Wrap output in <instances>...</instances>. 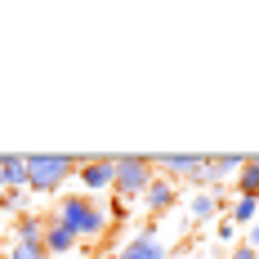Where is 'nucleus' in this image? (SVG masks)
<instances>
[{"instance_id": "3", "label": "nucleus", "mask_w": 259, "mask_h": 259, "mask_svg": "<svg viewBox=\"0 0 259 259\" xmlns=\"http://www.w3.org/2000/svg\"><path fill=\"white\" fill-rule=\"evenodd\" d=\"M156 179V165L152 156H134V152H121L116 156V179H112V192H116V201H134V197H143L148 192V183Z\"/></svg>"}, {"instance_id": "7", "label": "nucleus", "mask_w": 259, "mask_h": 259, "mask_svg": "<svg viewBox=\"0 0 259 259\" xmlns=\"http://www.w3.org/2000/svg\"><path fill=\"white\" fill-rule=\"evenodd\" d=\"M219 210H228V206H224V197H219V188L192 192V206H188L192 224H219Z\"/></svg>"}, {"instance_id": "6", "label": "nucleus", "mask_w": 259, "mask_h": 259, "mask_svg": "<svg viewBox=\"0 0 259 259\" xmlns=\"http://www.w3.org/2000/svg\"><path fill=\"white\" fill-rule=\"evenodd\" d=\"M45 250H50V259H72V255L80 250L76 233H72V228H63L50 210H45Z\"/></svg>"}, {"instance_id": "20", "label": "nucleus", "mask_w": 259, "mask_h": 259, "mask_svg": "<svg viewBox=\"0 0 259 259\" xmlns=\"http://www.w3.org/2000/svg\"><path fill=\"white\" fill-rule=\"evenodd\" d=\"M0 210H5V188H0Z\"/></svg>"}, {"instance_id": "10", "label": "nucleus", "mask_w": 259, "mask_h": 259, "mask_svg": "<svg viewBox=\"0 0 259 259\" xmlns=\"http://www.w3.org/2000/svg\"><path fill=\"white\" fill-rule=\"evenodd\" d=\"M9 241H45V214H40V210L14 214V233H9Z\"/></svg>"}, {"instance_id": "8", "label": "nucleus", "mask_w": 259, "mask_h": 259, "mask_svg": "<svg viewBox=\"0 0 259 259\" xmlns=\"http://www.w3.org/2000/svg\"><path fill=\"white\" fill-rule=\"evenodd\" d=\"M116 259H170V255H165L161 237H148V233H139V237H130L125 246L116 250Z\"/></svg>"}, {"instance_id": "19", "label": "nucleus", "mask_w": 259, "mask_h": 259, "mask_svg": "<svg viewBox=\"0 0 259 259\" xmlns=\"http://www.w3.org/2000/svg\"><path fill=\"white\" fill-rule=\"evenodd\" d=\"M228 259H259V250H250V246H233V255Z\"/></svg>"}, {"instance_id": "5", "label": "nucleus", "mask_w": 259, "mask_h": 259, "mask_svg": "<svg viewBox=\"0 0 259 259\" xmlns=\"http://www.w3.org/2000/svg\"><path fill=\"white\" fill-rule=\"evenodd\" d=\"M143 206L152 210V219L170 214V210L179 206V183H175V179H165V175H156V179L148 183V192H143Z\"/></svg>"}, {"instance_id": "13", "label": "nucleus", "mask_w": 259, "mask_h": 259, "mask_svg": "<svg viewBox=\"0 0 259 259\" xmlns=\"http://www.w3.org/2000/svg\"><path fill=\"white\" fill-rule=\"evenodd\" d=\"M233 188H237V197H255L259 201V161L255 156H246V165L233 175Z\"/></svg>"}, {"instance_id": "17", "label": "nucleus", "mask_w": 259, "mask_h": 259, "mask_svg": "<svg viewBox=\"0 0 259 259\" xmlns=\"http://www.w3.org/2000/svg\"><path fill=\"white\" fill-rule=\"evenodd\" d=\"M214 228H219V237H224V241H233V237H237V228L228 224V214H219V224H214Z\"/></svg>"}, {"instance_id": "2", "label": "nucleus", "mask_w": 259, "mask_h": 259, "mask_svg": "<svg viewBox=\"0 0 259 259\" xmlns=\"http://www.w3.org/2000/svg\"><path fill=\"white\" fill-rule=\"evenodd\" d=\"M80 156H27V192L31 197H50L67 179H76Z\"/></svg>"}, {"instance_id": "9", "label": "nucleus", "mask_w": 259, "mask_h": 259, "mask_svg": "<svg viewBox=\"0 0 259 259\" xmlns=\"http://www.w3.org/2000/svg\"><path fill=\"white\" fill-rule=\"evenodd\" d=\"M152 165H156V175H165V179H192L206 165V156H156Z\"/></svg>"}, {"instance_id": "18", "label": "nucleus", "mask_w": 259, "mask_h": 259, "mask_svg": "<svg viewBox=\"0 0 259 259\" xmlns=\"http://www.w3.org/2000/svg\"><path fill=\"white\" fill-rule=\"evenodd\" d=\"M246 246H250V250H259V219L246 228Z\"/></svg>"}, {"instance_id": "14", "label": "nucleus", "mask_w": 259, "mask_h": 259, "mask_svg": "<svg viewBox=\"0 0 259 259\" xmlns=\"http://www.w3.org/2000/svg\"><path fill=\"white\" fill-rule=\"evenodd\" d=\"M259 219V201L255 197H233V206H228V224L233 228H250Z\"/></svg>"}, {"instance_id": "1", "label": "nucleus", "mask_w": 259, "mask_h": 259, "mask_svg": "<svg viewBox=\"0 0 259 259\" xmlns=\"http://www.w3.org/2000/svg\"><path fill=\"white\" fill-rule=\"evenodd\" d=\"M54 219L63 224V228H72L76 233V241H103L107 237V206H99L94 197H85V192H76V197H63L58 201V210H50Z\"/></svg>"}, {"instance_id": "16", "label": "nucleus", "mask_w": 259, "mask_h": 259, "mask_svg": "<svg viewBox=\"0 0 259 259\" xmlns=\"http://www.w3.org/2000/svg\"><path fill=\"white\" fill-rule=\"evenodd\" d=\"M125 219H130L125 201H112V206H107V224H125Z\"/></svg>"}, {"instance_id": "4", "label": "nucleus", "mask_w": 259, "mask_h": 259, "mask_svg": "<svg viewBox=\"0 0 259 259\" xmlns=\"http://www.w3.org/2000/svg\"><path fill=\"white\" fill-rule=\"evenodd\" d=\"M76 179H80V188H85V197H90V192H107L112 179H116V156H80Z\"/></svg>"}, {"instance_id": "11", "label": "nucleus", "mask_w": 259, "mask_h": 259, "mask_svg": "<svg viewBox=\"0 0 259 259\" xmlns=\"http://www.w3.org/2000/svg\"><path fill=\"white\" fill-rule=\"evenodd\" d=\"M0 188L5 192L27 188V156H0Z\"/></svg>"}, {"instance_id": "12", "label": "nucleus", "mask_w": 259, "mask_h": 259, "mask_svg": "<svg viewBox=\"0 0 259 259\" xmlns=\"http://www.w3.org/2000/svg\"><path fill=\"white\" fill-rule=\"evenodd\" d=\"M241 165H246V156H237V152H228V156H206V175H210L214 188L228 179V175H237Z\"/></svg>"}, {"instance_id": "15", "label": "nucleus", "mask_w": 259, "mask_h": 259, "mask_svg": "<svg viewBox=\"0 0 259 259\" xmlns=\"http://www.w3.org/2000/svg\"><path fill=\"white\" fill-rule=\"evenodd\" d=\"M5 259H50V250H45V241H9Z\"/></svg>"}]
</instances>
